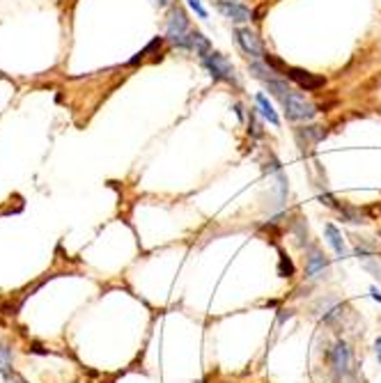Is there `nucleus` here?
<instances>
[{
    "mask_svg": "<svg viewBox=\"0 0 381 383\" xmlns=\"http://www.w3.org/2000/svg\"><path fill=\"white\" fill-rule=\"evenodd\" d=\"M282 106H285V112L289 119H296V122H308L317 115L315 103L305 99L303 94L298 92H289L285 99H282Z\"/></svg>",
    "mask_w": 381,
    "mask_h": 383,
    "instance_id": "1",
    "label": "nucleus"
},
{
    "mask_svg": "<svg viewBox=\"0 0 381 383\" xmlns=\"http://www.w3.org/2000/svg\"><path fill=\"white\" fill-rule=\"evenodd\" d=\"M205 67L209 69V74H212V78L214 80H226V83H237L235 78V69H232V65L228 62L226 58H223L221 53H209L205 60Z\"/></svg>",
    "mask_w": 381,
    "mask_h": 383,
    "instance_id": "2",
    "label": "nucleus"
},
{
    "mask_svg": "<svg viewBox=\"0 0 381 383\" xmlns=\"http://www.w3.org/2000/svg\"><path fill=\"white\" fill-rule=\"evenodd\" d=\"M216 10L232 24H248L251 19H255V14L237 0H216Z\"/></svg>",
    "mask_w": 381,
    "mask_h": 383,
    "instance_id": "3",
    "label": "nucleus"
},
{
    "mask_svg": "<svg viewBox=\"0 0 381 383\" xmlns=\"http://www.w3.org/2000/svg\"><path fill=\"white\" fill-rule=\"evenodd\" d=\"M328 358H331V365H333V372L335 377H347L349 372H352V349H349L347 342H335V347L331 349V354H328Z\"/></svg>",
    "mask_w": 381,
    "mask_h": 383,
    "instance_id": "4",
    "label": "nucleus"
},
{
    "mask_svg": "<svg viewBox=\"0 0 381 383\" xmlns=\"http://www.w3.org/2000/svg\"><path fill=\"white\" fill-rule=\"evenodd\" d=\"M235 35H237V44L242 46V51L244 53H248L253 60H260V58L266 56L262 42H260V37L255 33H251L248 28H237Z\"/></svg>",
    "mask_w": 381,
    "mask_h": 383,
    "instance_id": "5",
    "label": "nucleus"
},
{
    "mask_svg": "<svg viewBox=\"0 0 381 383\" xmlns=\"http://www.w3.org/2000/svg\"><path fill=\"white\" fill-rule=\"evenodd\" d=\"M287 78L294 80L298 87L305 90V92H312V90L324 87V83H326L322 76H315V74H310L305 69H296V67H287Z\"/></svg>",
    "mask_w": 381,
    "mask_h": 383,
    "instance_id": "6",
    "label": "nucleus"
},
{
    "mask_svg": "<svg viewBox=\"0 0 381 383\" xmlns=\"http://www.w3.org/2000/svg\"><path fill=\"white\" fill-rule=\"evenodd\" d=\"M326 266H328V259H326V255L319 250V248L312 246L308 255H305V278H317V275H322L326 271Z\"/></svg>",
    "mask_w": 381,
    "mask_h": 383,
    "instance_id": "7",
    "label": "nucleus"
},
{
    "mask_svg": "<svg viewBox=\"0 0 381 383\" xmlns=\"http://www.w3.org/2000/svg\"><path fill=\"white\" fill-rule=\"evenodd\" d=\"M324 232H326V239H328V244H331V248H333V253L338 255V257H347V246H345V239H342V235H340V230L335 228L333 223H328L326 228H324Z\"/></svg>",
    "mask_w": 381,
    "mask_h": 383,
    "instance_id": "8",
    "label": "nucleus"
},
{
    "mask_svg": "<svg viewBox=\"0 0 381 383\" xmlns=\"http://www.w3.org/2000/svg\"><path fill=\"white\" fill-rule=\"evenodd\" d=\"M189 37H191V51H196V56H200V58L205 60L209 53H212V44H209V40H207L203 33H198V30H191Z\"/></svg>",
    "mask_w": 381,
    "mask_h": 383,
    "instance_id": "9",
    "label": "nucleus"
},
{
    "mask_svg": "<svg viewBox=\"0 0 381 383\" xmlns=\"http://www.w3.org/2000/svg\"><path fill=\"white\" fill-rule=\"evenodd\" d=\"M255 103H257V110H260V115H262L264 119H269L273 126H278L280 124V117H278V112L273 110V106H271V101L266 99V96L260 92L257 96H255Z\"/></svg>",
    "mask_w": 381,
    "mask_h": 383,
    "instance_id": "10",
    "label": "nucleus"
},
{
    "mask_svg": "<svg viewBox=\"0 0 381 383\" xmlns=\"http://www.w3.org/2000/svg\"><path fill=\"white\" fill-rule=\"evenodd\" d=\"M278 255H280V259H278V275L280 278H294L296 269H294L292 257H289L285 250H278Z\"/></svg>",
    "mask_w": 381,
    "mask_h": 383,
    "instance_id": "11",
    "label": "nucleus"
},
{
    "mask_svg": "<svg viewBox=\"0 0 381 383\" xmlns=\"http://www.w3.org/2000/svg\"><path fill=\"white\" fill-rule=\"evenodd\" d=\"M266 83V87H269V92L271 94H276L278 99H285V96L292 92L289 90V85H287V80H278V78H269V80H264Z\"/></svg>",
    "mask_w": 381,
    "mask_h": 383,
    "instance_id": "12",
    "label": "nucleus"
},
{
    "mask_svg": "<svg viewBox=\"0 0 381 383\" xmlns=\"http://www.w3.org/2000/svg\"><path fill=\"white\" fill-rule=\"evenodd\" d=\"M10 367H12V349L0 344V374H3L5 379L10 377Z\"/></svg>",
    "mask_w": 381,
    "mask_h": 383,
    "instance_id": "13",
    "label": "nucleus"
},
{
    "mask_svg": "<svg viewBox=\"0 0 381 383\" xmlns=\"http://www.w3.org/2000/svg\"><path fill=\"white\" fill-rule=\"evenodd\" d=\"M186 3L191 5V10L196 12L200 19H207V10H205V7H203V3H200V0H186Z\"/></svg>",
    "mask_w": 381,
    "mask_h": 383,
    "instance_id": "14",
    "label": "nucleus"
},
{
    "mask_svg": "<svg viewBox=\"0 0 381 383\" xmlns=\"http://www.w3.org/2000/svg\"><path fill=\"white\" fill-rule=\"evenodd\" d=\"M375 351H377V358H379V363H381V337H377V342H375Z\"/></svg>",
    "mask_w": 381,
    "mask_h": 383,
    "instance_id": "15",
    "label": "nucleus"
},
{
    "mask_svg": "<svg viewBox=\"0 0 381 383\" xmlns=\"http://www.w3.org/2000/svg\"><path fill=\"white\" fill-rule=\"evenodd\" d=\"M370 291H372V296H375V298H377V301H381V294H379V291H377V287H372Z\"/></svg>",
    "mask_w": 381,
    "mask_h": 383,
    "instance_id": "16",
    "label": "nucleus"
},
{
    "mask_svg": "<svg viewBox=\"0 0 381 383\" xmlns=\"http://www.w3.org/2000/svg\"><path fill=\"white\" fill-rule=\"evenodd\" d=\"M156 3H159V5H168V0H156Z\"/></svg>",
    "mask_w": 381,
    "mask_h": 383,
    "instance_id": "17",
    "label": "nucleus"
},
{
    "mask_svg": "<svg viewBox=\"0 0 381 383\" xmlns=\"http://www.w3.org/2000/svg\"><path fill=\"white\" fill-rule=\"evenodd\" d=\"M14 383H26L24 379H17V381H14Z\"/></svg>",
    "mask_w": 381,
    "mask_h": 383,
    "instance_id": "18",
    "label": "nucleus"
}]
</instances>
